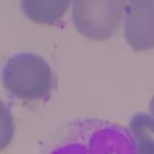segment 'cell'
<instances>
[{
  "label": "cell",
  "mask_w": 154,
  "mask_h": 154,
  "mask_svg": "<svg viewBox=\"0 0 154 154\" xmlns=\"http://www.w3.org/2000/svg\"><path fill=\"white\" fill-rule=\"evenodd\" d=\"M49 154H137L131 133L99 119L74 122Z\"/></svg>",
  "instance_id": "6da1fadb"
},
{
  "label": "cell",
  "mask_w": 154,
  "mask_h": 154,
  "mask_svg": "<svg viewBox=\"0 0 154 154\" xmlns=\"http://www.w3.org/2000/svg\"><path fill=\"white\" fill-rule=\"evenodd\" d=\"M2 82L16 99L43 100L56 88V74L42 56L20 53L6 59L2 68Z\"/></svg>",
  "instance_id": "7a4b0ae2"
},
{
  "label": "cell",
  "mask_w": 154,
  "mask_h": 154,
  "mask_svg": "<svg viewBox=\"0 0 154 154\" xmlns=\"http://www.w3.org/2000/svg\"><path fill=\"white\" fill-rule=\"evenodd\" d=\"M123 2L116 0H79L72 3L75 29L91 40H106L117 29L123 17Z\"/></svg>",
  "instance_id": "3957f363"
},
{
  "label": "cell",
  "mask_w": 154,
  "mask_h": 154,
  "mask_svg": "<svg viewBox=\"0 0 154 154\" xmlns=\"http://www.w3.org/2000/svg\"><path fill=\"white\" fill-rule=\"evenodd\" d=\"M125 40L134 51L154 48V2L134 0L123 8Z\"/></svg>",
  "instance_id": "277c9868"
},
{
  "label": "cell",
  "mask_w": 154,
  "mask_h": 154,
  "mask_svg": "<svg viewBox=\"0 0 154 154\" xmlns=\"http://www.w3.org/2000/svg\"><path fill=\"white\" fill-rule=\"evenodd\" d=\"M23 12L38 23H53L59 20L69 8L66 0H25L20 3Z\"/></svg>",
  "instance_id": "5b68a950"
},
{
  "label": "cell",
  "mask_w": 154,
  "mask_h": 154,
  "mask_svg": "<svg viewBox=\"0 0 154 154\" xmlns=\"http://www.w3.org/2000/svg\"><path fill=\"white\" fill-rule=\"evenodd\" d=\"M130 133L136 142H142L154 148V117L151 114H136L130 122Z\"/></svg>",
  "instance_id": "8992f818"
},
{
  "label": "cell",
  "mask_w": 154,
  "mask_h": 154,
  "mask_svg": "<svg viewBox=\"0 0 154 154\" xmlns=\"http://www.w3.org/2000/svg\"><path fill=\"white\" fill-rule=\"evenodd\" d=\"M14 130V117H12L9 108L0 100V151H3L11 143Z\"/></svg>",
  "instance_id": "52a82bcc"
},
{
  "label": "cell",
  "mask_w": 154,
  "mask_h": 154,
  "mask_svg": "<svg viewBox=\"0 0 154 154\" xmlns=\"http://www.w3.org/2000/svg\"><path fill=\"white\" fill-rule=\"evenodd\" d=\"M134 143H136V152L137 154H154V148L146 145V143H142V142H136L134 140Z\"/></svg>",
  "instance_id": "ba28073f"
},
{
  "label": "cell",
  "mask_w": 154,
  "mask_h": 154,
  "mask_svg": "<svg viewBox=\"0 0 154 154\" xmlns=\"http://www.w3.org/2000/svg\"><path fill=\"white\" fill-rule=\"evenodd\" d=\"M149 112H151V116L154 117V96H152V99L149 102Z\"/></svg>",
  "instance_id": "9c48e42d"
}]
</instances>
